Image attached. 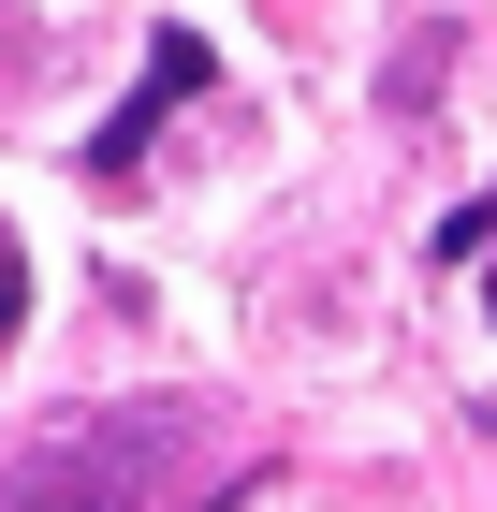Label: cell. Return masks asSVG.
I'll return each instance as SVG.
<instances>
[{"label": "cell", "mask_w": 497, "mask_h": 512, "mask_svg": "<svg viewBox=\"0 0 497 512\" xmlns=\"http://www.w3.org/2000/svg\"><path fill=\"white\" fill-rule=\"evenodd\" d=\"M0 512H234L220 483V425L205 410H74V425H44L15 469H0Z\"/></svg>", "instance_id": "1"}, {"label": "cell", "mask_w": 497, "mask_h": 512, "mask_svg": "<svg viewBox=\"0 0 497 512\" xmlns=\"http://www.w3.org/2000/svg\"><path fill=\"white\" fill-rule=\"evenodd\" d=\"M0 59H15V30H0Z\"/></svg>", "instance_id": "5"}, {"label": "cell", "mask_w": 497, "mask_h": 512, "mask_svg": "<svg viewBox=\"0 0 497 512\" xmlns=\"http://www.w3.org/2000/svg\"><path fill=\"white\" fill-rule=\"evenodd\" d=\"M483 322H497V278H483Z\"/></svg>", "instance_id": "4"}, {"label": "cell", "mask_w": 497, "mask_h": 512, "mask_svg": "<svg viewBox=\"0 0 497 512\" xmlns=\"http://www.w3.org/2000/svg\"><path fill=\"white\" fill-rule=\"evenodd\" d=\"M205 74H220V59H205L191 30H161V44H147V74H132V103H117V118L88 132V176H132V161H147V132L176 118V103H191Z\"/></svg>", "instance_id": "2"}, {"label": "cell", "mask_w": 497, "mask_h": 512, "mask_svg": "<svg viewBox=\"0 0 497 512\" xmlns=\"http://www.w3.org/2000/svg\"><path fill=\"white\" fill-rule=\"evenodd\" d=\"M30 322V264H15V235H0V337Z\"/></svg>", "instance_id": "3"}]
</instances>
